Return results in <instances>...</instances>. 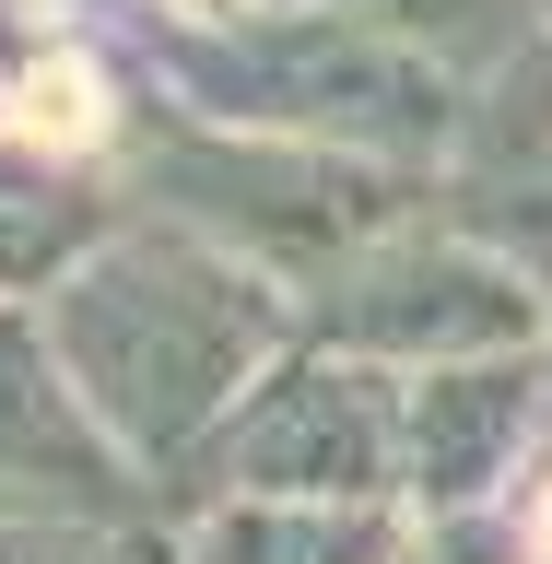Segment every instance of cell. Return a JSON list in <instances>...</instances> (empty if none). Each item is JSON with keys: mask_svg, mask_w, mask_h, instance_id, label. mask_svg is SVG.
<instances>
[{"mask_svg": "<svg viewBox=\"0 0 552 564\" xmlns=\"http://www.w3.org/2000/svg\"><path fill=\"white\" fill-rule=\"evenodd\" d=\"M541 329H552V294L518 259H494L483 236H458L435 200L377 224L365 247H342L329 271L294 282V341L365 352L388 377L470 365V352H529Z\"/></svg>", "mask_w": 552, "mask_h": 564, "instance_id": "277c9868", "label": "cell"}, {"mask_svg": "<svg viewBox=\"0 0 552 564\" xmlns=\"http://www.w3.org/2000/svg\"><path fill=\"white\" fill-rule=\"evenodd\" d=\"M165 564H412V529L388 506H271V494H247V506L176 518Z\"/></svg>", "mask_w": 552, "mask_h": 564, "instance_id": "9c48e42d", "label": "cell"}, {"mask_svg": "<svg viewBox=\"0 0 552 564\" xmlns=\"http://www.w3.org/2000/svg\"><path fill=\"white\" fill-rule=\"evenodd\" d=\"M435 212L552 294V35H529L518 59L470 70L458 130L435 153Z\"/></svg>", "mask_w": 552, "mask_h": 564, "instance_id": "ba28073f", "label": "cell"}, {"mask_svg": "<svg viewBox=\"0 0 552 564\" xmlns=\"http://www.w3.org/2000/svg\"><path fill=\"white\" fill-rule=\"evenodd\" d=\"M541 447H552V365H541V341L400 377V494H412V518L518 506V494L541 482Z\"/></svg>", "mask_w": 552, "mask_h": 564, "instance_id": "8992f818", "label": "cell"}, {"mask_svg": "<svg viewBox=\"0 0 552 564\" xmlns=\"http://www.w3.org/2000/svg\"><path fill=\"white\" fill-rule=\"evenodd\" d=\"M541 365H552V329H541Z\"/></svg>", "mask_w": 552, "mask_h": 564, "instance_id": "4fadbf2b", "label": "cell"}, {"mask_svg": "<svg viewBox=\"0 0 552 564\" xmlns=\"http://www.w3.org/2000/svg\"><path fill=\"white\" fill-rule=\"evenodd\" d=\"M165 24H236V12H259V0H153Z\"/></svg>", "mask_w": 552, "mask_h": 564, "instance_id": "7c38bea8", "label": "cell"}, {"mask_svg": "<svg viewBox=\"0 0 552 564\" xmlns=\"http://www.w3.org/2000/svg\"><path fill=\"white\" fill-rule=\"evenodd\" d=\"M118 176H130V212L201 224L212 247H236L282 282L329 271L342 247H365L377 224L435 200V176H412V165H365V153L282 141V130H224V118H188L165 95H141Z\"/></svg>", "mask_w": 552, "mask_h": 564, "instance_id": "3957f363", "label": "cell"}, {"mask_svg": "<svg viewBox=\"0 0 552 564\" xmlns=\"http://www.w3.org/2000/svg\"><path fill=\"white\" fill-rule=\"evenodd\" d=\"M388 506L400 494V377L365 352L294 341L236 412L212 423V447L165 482V518L201 506Z\"/></svg>", "mask_w": 552, "mask_h": 564, "instance_id": "5b68a950", "label": "cell"}, {"mask_svg": "<svg viewBox=\"0 0 552 564\" xmlns=\"http://www.w3.org/2000/svg\"><path fill=\"white\" fill-rule=\"evenodd\" d=\"M165 529H106V518H35L0 506V564H153Z\"/></svg>", "mask_w": 552, "mask_h": 564, "instance_id": "8fae6325", "label": "cell"}, {"mask_svg": "<svg viewBox=\"0 0 552 564\" xmlns=\"http://www.w3.org/2000/svg\"><path fill=\"white\" fill-rule=\"evenodd\" d=\"M47 352L83 388V412L153 470V494L212 447V423L294 352V282L212 247L201 224L118 212L47 294Z\"/></svg>", "mask_w": 552, "mask_h": 564, "instance_id": "6da1fadb", "label": "cell"}, {"mask_svg": "<svg viewBox=\"0 0 552 564\" xmlns=\"http://www.w3.org/2000/svg\"><path fill=\"white\" fill-rule=\"evenodd\" d=\"M0 506L35 518H106V529H165V494L59 377L35 294H0Z\"/></svg>", "mask_w": 552, "mask_h": 564, "instance_id": "52a82bcc", "label": "cell"}, {"mask_svg": "<svg viewBox=\"0 0 552 564\" xmlns=\"http://www.w3.org/2000/svg\"><path fill=\"white\" fill-rule=\"evenodd\" d=\"M329 12L400 35V47H423V59H447L458 83L494 70V59H518L529 35H552V0H329Z\"/></svg>", "mask_w": 552, "mask_h": 564, "instance_id": "30bf717a", "label": "cell"}, {"mask_svg": "<svg viewBox=\"0 0 552 564\" xmlns=\"http://www.w3.org/2000/svg\"><path fill=\"white\" fill-rule=\"evenodd\" d=\"M141 70L188 118L329 141V153L412 165V176H435V153L458 130V95H470L447 59L353 24L329 0H259L236 24H165V12H141Z\"/></svg>", "mask_w": 552, "mask_h": 564, "instance_id": "7a4b0ae2", "label": "cell"}]
</instances>
